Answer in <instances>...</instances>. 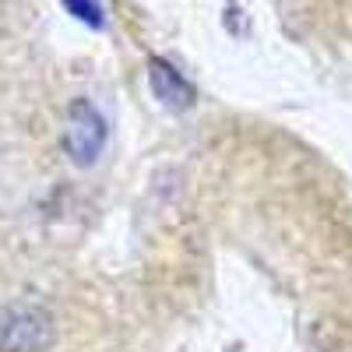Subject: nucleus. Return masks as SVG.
<instances>
[{"mask_svg":"<svg viewBox=\"0 0 352 352\" xmlns=\"http://www.w3.org/2000/svg\"><path fill=\"white\" fill-rule=\"evenodd\" d=\"M64 8L78 18V21H85V25H92V28H102L106 25V18H102V8H99V0H64Z\"/></svg>","mask_w":352,"mask_h":352,"instance_id":"20e7f679","label":"nucleus"},{"mask_svg":"<svg viewBox=\"0 0 352 352\" xmlns=\"http://www.w3.org/2000/svg\"><path fill=\"white\" fill-rule=\"evenodd\" d=\"M109 141V127H106V116L88 102V99H74L67 109V120H64V152L78 169L96 166L102 148Z\"/></svg>","mask_w":352,"mask_h":352,"instance_id":"f03ea898","label":"nucleus"},{"mask_svg":"<svg viewBox=\"0 0 352 352\" xmlns=\"http://www.w3.org/2000/svg\"><path fill=\"white\" fill-rule=\"evenodd\" d=\"M148 81H152L155 99H159L166 109H173V113L190 109V106H194V99H197L194 85H190L180 71H176L173 64H166L162 56H152V60H148Z\"/></svg>","mask_w":352,"mask_h":352,"instance_id":"7ed1b4c3","label":"nucleus"},{"mask_svg":"<svg viewBox=\"0 0 352 352\" xmlns=\"http://www.w3.org/2000/svg\"><path fill=\"white\" fill-rule=\"evenodd\" d=\"M56 338L50 310L36 303L0 307V352H46Z\"/></svg>","mask_w":352,"mask_h":352,"instance_id":"f257e3e1","label":"nucleus"}]
</instances>
